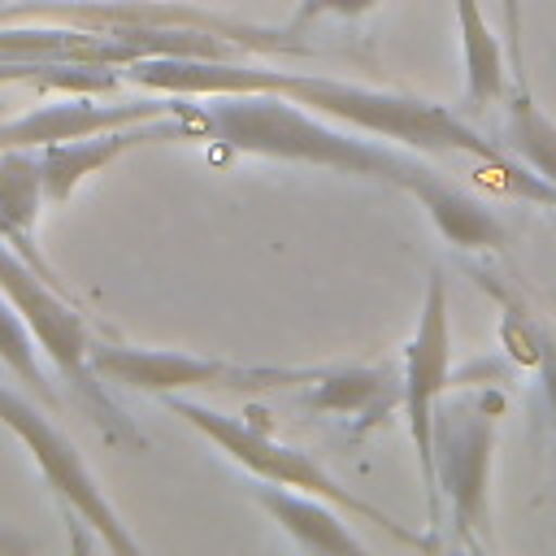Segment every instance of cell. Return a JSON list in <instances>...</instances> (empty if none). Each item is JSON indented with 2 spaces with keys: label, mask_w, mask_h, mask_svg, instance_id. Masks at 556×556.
I'll return each mask as SVG.
<instances>
[{
  "label": "cell",
  "mask_w": 556,
  "mask_h": 556,
  "mask_svg": "<svg viewBox=\"0 0 556 556\" xmlns=\"http://www.w3.org/2000/svg\"><path fill=\"white\" fill-rule=\"evenodd\" d=\"M122 83L139 91H165V96H243V91H274L287 96L330 122H343L361 135L395 139L417 152L434 156H465V161H486L504 165L517 161L504 143H491L482 130H473L460 113L434 100H417L404 91H382L365 83H343V78H317V74H295V70H269V65H243L235 56H139L122 65Z\"/></svg>",
  "instance_id": "1"
},
{
  "label": "cell",
  "mask_w": 556,
  "mask_h": 556,
  "mask_svg": "<svg viewBox=\"0 0 556 556\" xmlns=\"http://www.w3.org/2000/svg\"><path fill=\"white\" fill-rule=\"evenodd\" d=\"M200 130H204V139H217L235 152L295 161V165H321L334 174L378 178V182H391L404 191L430 169L395 148H382L374 139L339 130V126H330V117H321L287 96H274V91L208 96V104H200Z\"/></svg>",
  "instance_id": "2"
},
{
  "label": "cell",
  "mask_w": 556,
  "mask_h": 556,
  "mask_svg": "<svg viewBox=\"0 0 556 556\" xmlns=\"http://www.w3.org/2000/svg\"><path fill=\"white\" fill-rule=\"evenodd\" d=\"M0 291L9 295V304L22 313V321L30 326L39 352L56 365V374L78 391V400L87 404L91 421L113 439V443H130L143 447L135 421L122 413V404L104 391V378L91 365V330L83 321V313L74 308L70 291H61L56 282H48L22 252H13L9 243H0Z\"/></svg>",
  "instance_id": "3"
},
{
  "label": "cell",
  "mask_w": 556,
  "mask_h": 556,
  "mask_svg": "<svg viewBox=\"0 0 556 556\" xmlns=\"http://www.w3.org/2000/svg\"><path fill=\"white\" fill-rule=\"evenodd\" d=\"M504 391L456 382L434 404V482L439 508H447L452 539L478 547L486 534V495H491V452L495 421L504 413Z\"/></svg>",
  "instance_id": "4"
},
{
  "label": "cell",
  "mask_w": 556,
  "mask_h": 556,
  "mask_svg": "<svg viewBox=\"0 0 556 556\" xmlns=\"http://www.w3.org/2000/svg\"><path fill=\"white\" fill-rule=\"evenodd\" d=\"M161 400H165V408H169V413H178L187 426H195L213 447H222L235 465H243L252 478H265V482H278V486H295V491L321 495V500H330L334 508H343V513H352V517L374 521L382 534L400 539L404 547H434V539H421V534L404 530V526H400V521H391L378 504H369V500L352 495L339 478H330V473H326L308 452H300V447H291V443L269 439L261 426H248V421H239V417H226V413H217V408H208V404H200V400H187V395H161Z\"/></svg>",
  "instance_id": "5"
},
{
  "label": "cell",
  "mask_w": 556,
  "mask_h": 556,
  "mask_svg": "<svg viewBox=\"0 0 556 556\" xmlns=\"http://www.w3.org/2000/svg\"><path fill=\"white\" fill-rule=\"evenodd\" d=\"M91 365L104 382H117L139 395H182L204 387L226 391H287L304 387L313 369H287V365H235L222 356H191V352H152V348H122V343H96Z\"/></svg>",
  "instance_id": "6"
},
{
  "label": "cell",
  "mask_w": 556,
  "mask_h": 556,
  "mask_svg": "<svg viewBox=\"0 0 556 556\" xmlns=\"http://www.w3.org/2000/svg\"><path fill=\"white\" fill-rule=\"evenodd\" d=\"M0 426L17 434V443L30 452V460L39 465L43 482L56 491V500L65 504L70 517H83V526H91L109 552H139L135 534L126 530V521L117 517V508L109 504L100 482L91 478V469L78 456V447L56 430V421L43 408L22 400L4 382H0Z\"/></svg>",
  "instance_id": "7"
},
{
  "label": "cell",
  "mask_w": 556,
  "mask_h": 556,
  "mask_svg": "<svg viewBox=\"0 0 556 556\" xmlns=\"http://www.w3.org/2000/svg\"><path fill=\"white\" fill-rule=\"evenodd\" d=\"M452 387V321H447V278L443 269H430L426 300L413 326V339L404 343V417L413 456L421 469L426 491V517L439 521V482H434V404Z\"/></svg>",
  "instance_id": "8"
},
{
  "label": "cell",
  "mask_w": 556,
  "mask_h": 556,
  "mask_svg": "<svg viewBox=\"0 0 556 556\" xmlns=\"http://www.w3.org/2000/svg\"><path fill=\"white\" fill-rule=\"evenodd\" d=\"M195 96H165V91H143L130 100H100V96H74L61 104H39L13 122H0V148H48L65 139H87L104 135L117 126H135L148 117H169L187 113Z\"/></svg>",
  "instance_id": "9"
},
{
  "label": "cell",
  "mask_w": 556,
  "mask_h": 556,
  "mask_svg": "<svg viewBox=\"0 0 556 556\" xmlns=\"http://www.w3.org/2000/svg\"><path fill=\"white\" fill-rule=\"evenodd\" d=\"M169 139H204V130H200V104H191L187 113L148 117V122L117 126V130H104V135L48 143V148H39L43 200H48V204H65L87 178H96L100 169H109V165L122 161L126 152L148 148V143H169Z\"/></svg>",
  "instance_id": "10"
},
{
  "label": "cell",
  "mask_w": 556,
  "mask_h": 556,
  "mask_svg": "<svg viewBox=\"0 0 556 556\" xmlns=\"http://www.w3.org/2000/svg\"><path fill=\"white\" fill-rule=\"evenodd\" d=\"M404 400V374L387 365H343V369H313L300 387V404L343 421L352 434H369L382 426L395 404Z\"/></svg>",
  "instance_id": "11"
},
{
  "label": "cell",
  "mask_w": 556,
  "mask_h": 556,
  "mask_svg": "<svg viewBox=\"0 0 556 556\" xmlns=\"http://www.w3.org/2000/svg\"><path fill=\"white\" fill-rule=\"evenodd\" d=\"M408 195H417V204L426 208V217L434 222V230L443 235V243H452L460 252H500L508 243L504 222L486 204H478L469 191H460L456 182H447L434 169H426L408 187Z\"/></svg>",
  "instance_id": "12"
},
{
  "label": "cell",
  "mask_w": 556,
  "mask_h": 556,
  "mask_svg": "<svg viewBox=\"0 0 556 556\" xmlns=\"http://www.w3.org/2000/svg\"><path fill=\"white\" fill-rule=\"evenodd\" d=\"M252 500L278 521V530L300 547V552H348L361 556L365 543L348 530V521L339 517V508L321 495L295 491V486H252Z\"/></svg>",
  "instance_id": "13"
},
{
  "label": "cell",
  "mask_w": 556,
  "mask_h": 556,
  "mask_svg": "<svg viewBox=\"0 0 556 556\" xmlns=\"http://www.w3.org/2000/svg\"><path fill=\"white\" fill-rule=\"evenodd\" d=\"M452 9H456L460 65H465V104H469V113H486V109L504 104L513 91L508 52L482 13V0H452Z\"/></svg>",
  "instance_id": "14"
},
{
  "label": "cell",
  "mask_w": 556,
  "mask_h": 556,
  "mask_svg": "<svg viewBox=\"0 0 556 556\" xmlns=\"http://www.w3.org/2000/svg\"><path fill=\"white\" fill-rule=\"evenodd\" d=\"M495 300H500V343L504 352L530 374L534 387V404H543V413L556 426V330L543 326L526 304H513L486 274H473Z\"/></svg>",
  "instance_id": "15"
},
{
  "label": "cell",
  "mask_w": 556,
  "mask_h": 556,
  "mask_svg": "<svg viewBox=\"0 0 556 556\" xmlns=\"http://www.w3.org/2000/svg\"><path fill=\"white\" fill-rule=\"evenodd\" d=\"M504 148L556 187V122L534 104L526 87H513L504 100Z\"/></svg>",
  "instance_id": "16"
},
{
  "label": "cell",
  "mask_w": 556,
  "mask_h": 556,
  "mask_svg": "<svg viewBox=\"0 0 556 556\" xmlns=\"http://www.w3.org/2000/svg\"><path fill=\"white\" fill-rule=\"evenodd\" d=\"M0 204L9 208V217L35 235L39 208L43 200V165H39V148H0Z\"/></svg>",
  "instance_id": "17"
},
{
  "label": "cell",
  "mask_w": 556,
  "mask_h": 556,
  "mask_svg": "<svg viewBox=\"0 0 556 556\" xmlns=\"http://www.w3.org/2000/svg\"><path fill=\"white\" fill-rule=\"evenodd\" d=\"M35 334H30V326L22 321V313L9 304V295L0 291V361L26 382V391L39 400V404H48L52 413L61 408V395H56V387H52V378H48V369L39 365V356H35Z\"/></svg>",
  "instance_id": "18"
},
{
  "label": "cell",
  "mask_w": 556,
  "mask_h": 556,
  "mask_svg": "<svg viewBox=\"0 0 556 556\" xmlns=\"http://www.w3.org/2000/svg\"><path fill=\"white\" fill-rule=\"evenodd\" d=\"M500 13H504V52H508L513 87H526V91H530V78H526V52H521V35H526L521 0H500Z\"/></svg>",
  "instance_id": "19"
},
{
  "label": "cell",
  "mask_w": 556,
  "mask_h": 556,
  "mask_svg": "<svg viewBox=\"0 0 556 556\" xmlns=\"http://www.w3.org/2000/svg\"><path fill=\"white\" fill-rule=\"evenodd\" d=\"M0 243H9L13 252H22V256H26V261H30V265H35V269H39V274L48 278V282H56V287L65 291V282H61V274H56V269L48 265V256L39 252V243H35V235H26V230H22V226H17L13 217H9V208H4V204H0Z\"/></svg>",
  "instance_id": "20"
},
{
  "label": "cell",
  "mask_w": 556,
  "mask_h": 556,
  "mask_svg": "<svg viewBox=\"0 0 556 556\" xmlns=\"http://www.w3.org/2000/svg\"><path fill=\"white\" fill-rule=\"evenodd\" d=\"M378 4H382V0H300L291 26H308V22H317V17H365V13H374Z\"/></svg>",
  "instance_id": "21"
},
{
  "label": "cell",
  "mask_w": 556,
  "mask_h": 556,
  "mask_svg": "<svg viewBox=\"0 0 556 556\" xmlns=\"http://www.w3.org/2000/svg\"><path fill=\"white\" fill-rule=\"evenodd\" d=\"M22 547H30V543L17 539V534H9V530H0V552H22Z\"/></svg>",
  "instance_id": "22"
}]
</instances>
